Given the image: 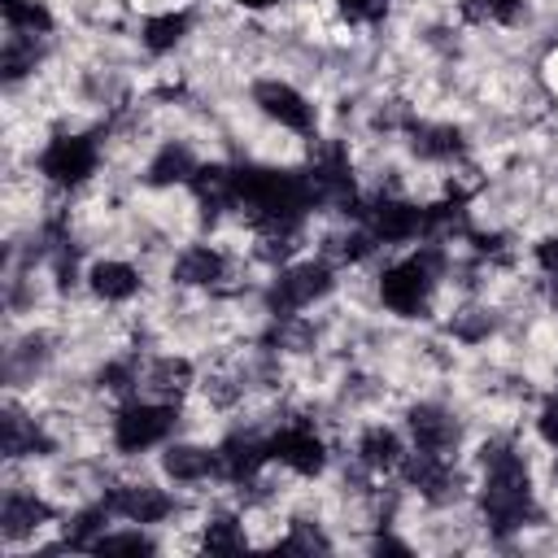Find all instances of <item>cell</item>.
Masks as SVG:
<instances>
[{
	"label": "cell",
	"mask_w": 558,
	"mask_h": 558,
	"mask_svg": "<svg viewBox=\"0 0 558 558\" xmlns=\"http://www.w3.org/2000/svg\"><path fill=\"white\" fill-rule=\"evenodd\" d=\"M545 83H549V92L558 96V52H554V57L545 61Z\"/></svg>",
	"instance_id": "33"
},
{
	"label": "cell",
	"mask_w": 558,
	"mask_h": 558,
	"mask_svg": "<svg viewBox=\"0 0 558 558\" xmlns=\"http://www.w3.org/2000/svg\"><path fill=\"white\" fill-rule=\"evenodd\" d=\"M401 480L405 488H414L423 501L432 506H453L462 497V471L453 466V458L445 453H427V449H410L401 462Z\"/></svg>",
	"instance_id": "5"
},
{
	"label": "cell",
	"mask_w": 558,
	"mask_h": 558,
	"mask_svg": "<svg viewBox=\"0 0 558 558\" xmlns=\"http://www.w3.org/2000/svg\"><path fill=\"white\" fill-rule=\"evenodd\" d=\"M536 427H541V436H545V440L558 449V392H554V397L541 405V418H536Z\"/></svg>",
	"instance_id": "31"
},
{
	"label": "cell",
	"mask_w": 558,
	"mask_h": 558,
	"mask_svg": "<svg viewBox=\"0 0 558 558\" xmlns=\"http://www.w3.org/2000/svg\"><path fill=\"white\" fill-rule=\"evenodd\" d=\"M440 248L436 240H427L414 257H401L392 266H384L379 275V301L401 314V318H418L432 301V288H436V270H440Z\"/></svg>",
	"instance_id": "2"
},
{
	"label": "cell",
	"mask_w": 558,
	"mask_h": 558,
	"mask_svg": "<svg viewBox=\"0 0 558 558\" xmlns=\"http://www.w3.org/2000/svg\"><path fill=\"white\" fill-rule=\"evenodd\" d=\"M405 453H410V449L401 445V436H397L392 427H384V423H375V427H366V432L357 436V466L371 471V475H392V471H401Z\"/></svg>",
	"instance_id": "17"
},
{
	"label": "cell",
	"mask_w": 558,
	"mask_h": 558,
	"mask_svg": "<svg viewBox=\"0 0 558 558\" xmlns=\"http://www.w3.org/2000/svg\"><path fill=\"white\" fill-rule=\"evenodd\" d=\"M157 545L135 527V532H100L92 541V554H153Z\"/></svg>",
	"instance_id": "29"
},
{
	"label": "cell",
	"mask_w": 558,
	"mask_h": 558,
	"mask_svg": "<svg viewBox=\"0 0 558 558\" xmlns=\"http://www.w3.org/2000/svg\"><path fill=\"white\" fill-rule=\"evenodd\" d=\"M161 471L174 480V484H205L214 475H222V462H218V449H205V445H166L161 453Z\"/></svg>",
	"instance_id": "15"
},
{
	"label": "cell",
	"mask_w": 558,
	"mask_h": 558,
	"mask_svg": "<svg viewBox=\"0 0 558 558\" xmlns=\"http://www.w3.org/2000/svg\"><path fill=\"white\" fill-rule=\"evenodd\" d=\"M96 161H100L96 140H87V135H52L48 148L39 153L35 170L52 187H78V183H87L96 174Z\"/></svg>",
	"instance_id": "6"
},
{
	"label": "cell",
	"mask_w": 558,
	"mask_h": 558,
	"mask_svg": "<svg viewBox=\"0 0 558 558\" xmlns=\"http://www.w3.org/2000/svg\"><path fill=\"white\" fill-rule=\"evenodd\" d=\"M275 549L279 554H323V549H331V541L323 536V527L318 523H310V519H292L288 523V536L283 541H275Z\"/></svg>",
	"instance_id": "28"
},
{
	"label": "cell",
	"mask_w": 558,
	"mask_h": 558,
	"mask_svg": "<svg viewBox=\"0 0 558 558\" xmlns=\"http://www.w3.org/2000/svg\"><path fill=\"white\" fill-rule=\"evenodd\" d=\"M100 501L109 506V514H118V519H126V523H161V519H170L174 506H179V501H174L166 488H157V484H113V488H105Z\"/></svg>",
	"instance_id": "10"
},
{
	"label": "cell",
	"mask_w": 558,
	"mask_h": 558,
	"mask_svg": "<svg viewBox=\"0 0 558 558\" xmlns=\"http://www.w3.org/2000/svg\"><path fill=\"white\" fill-rule=\"evenodd\" d=\"M410 148L423 161H458L462 157V131L449 122H414L410 131Z\"/></svg>",
	"instance_id": "19"
},
{
	"label": "cell",
	"mask_w": 558,
	"mask_h": 558,
	"mask_svg": "<svg viewBox=\"0 0 558 558\" xmlns=\"http://www.w3.org/2000/svg\"><path fill=\"white\" fill-rule=\"evenodd\" d=\"M270 462L296 471V475H318L327 466V445L314 432V423L305 418H288L279 423V432L270 436Z\"/></svg>",
	"instance_id": "7"
},
{
	"label": "cell",
	"mask_w": 558,
	"mask_h": 558,
	"mask_svg": "<svg viewBox=\"0 0 558 558\" xmlns=\"http://www.w3.org/2000/svg\"><path fill=\"white\" fill-rule=\"evenodd\" d=\"M39 39H44V35L9 31L4 52H0V65H4V78H9V83H17L22 74H31V70H35V61H39Z\"/></svg>",
	"instance_id": "24"
},
{
	"label": "cell",
	"mask_w": 558,
	"mask_h": 558,
	"mask_svg": "<svg viewBox=\"0 0 558 558\" xmlns=\"http://www.w3.org/2000/svg\"><path fill=\"white\" fill-rule=\"evenodd\" d=\"M344 22H379L388 13V0H336Z\"/></svg>",
	"instance_id": "30"
},
{
	"label": "cell",
	"mask_w": 558,
	"mask_h": 558,
	"mask_svg": "<svg viewBox=\"0 0 558 558\" xmlns=\"http://www.w3.org/2000/svg\"><path fill=\"white\" fill-rule=\"evenodd\" d=\"M480 466H484V484H480V510L484 523L497 536L519 532L523 523L536 519V501H532V475L523 453L510 440H484L480 445Z\"/></svg>",
	"instance_id": "1"
},
{
	"label": "cell",
	"mask_w": 558,
	"mask_h": 558,
	"mask_svg": "<svg viewBox=\"0 0 558 558\" xmlns=\"http://www.w3.org/2000/svg\"><path fill=\"white\" fill-rule=\"evenodd\" d=\"M192 174H196V157H192L183 144H166V148H157V157H153L148 170H144V179H148L153 187L192 183Z\"/></svg>",
	"instance_id": "22"
},
{
	"label": "cell",
	"mask_w": 558,
	"mask_h": 558,
	"mask_svg": "<svg viewBox=\"0 0 558 558\" xmlns=\"http://www.w3.org/2000/svg\"><path fill=\"white\" fill-rule=\"evenodd\" d=\"M52 523V506L39 497V493H26V488H9L4 493V506H0V532L4 541H22V536H35L39 527Z\"/></svg>",
	"instance_id": "14"
},
{
	"label": "cell",
	"mask_w": 558,
	"mask_h": 558,
	"mask_svg": "<svg viewBox=\"0 0 558 558\" xmlns=\"http://www.w3.org/2000/svg\"><path fill=\"white\" fill-rule=\"evenodd\" d=\"M235 4H244V9H270V4H279V0H235Z\"/></svg>",
	"instance_id": "34"
},
{
	"label": "cell",
	"mask_w": 558,
	"mask_h": 558,
	"mask_svg": "<svg viewBox=\"0 0 558 558\" xmlns=\"http://www.w3.org/2000/svg\"><path fill=\"white\" fill-rule=\"evenodd\" d=\"M196 388H201V397H205L214 410H231V405H240V397H244V375H235V371H227V366H214V371H205V379H201Z\"/></svg>",
	"instance_id": "26"
},
{
	"label": "cell",
	"mask_w": 558,
	"mask_h": 558,
	"mask_svg": "<svg viewBox=\"0 0 558 558\" xmlns=\"http://www.w3.org/2000/svg\"><path fill=\"white\" fill-rule=\"evenodd\" d=\"M405 427H410L414 449H427V453H445V458H453V449H458V423H453V414H449V410L427 405V401H423V405H410Z\"/></svg>",
	"instance_id": "12"
},
{
	"label": "cell",
	"mask_w": 558,
	"mask_h": 558,
	"mask_svg": "<svg viewBox=\"0 0 558 558\" xmlns=\"http://www.w3.org/2000/svg\"><path fill=\"white\" fill-rule=\"evenodd\" d=\"M0 432H4V458H39L52 449L48 432L35 423V414H22L17 405H4V418H0Z\"/></svg>",
	"instance_id": "18"
},
{
	"label": "cell",
	"mask_w": 558,
	"mask_h": 558,
	"mask_svg": "<svg viewBox=\"0 0 558 558\" xmlns=\"http://www.w3.org/2000/svg\"><path fill=\"white\" fill-rule=\"evenodd\" d=\"M493 327H497V318H493L488 305H462V310H453V318H449V331H453V340H462V344L488 340Z\"/></svg>",
	"instance_id": "27"
},
{
	"label": "cell",
	"mask_w": 558,
	"mask_h": 558,
	"mask_svg": "<svg viewBox=\"0 0 558 558\" xmlns=\"http://www.w3.org/2000/svg\"><path fill=\"white\" fill-rule=\"evenodd\" d=\"M196 384V371L187 357H153L148 366H140V397L148 401H166V405H179L187 397V388Z\"/></svg>",
	"instance_id": "11"
},
{
	"label": "cell",
	"mask_w": 558,
	"mask_h": 558,
	"mask_svg": "<svg viewBox=\"0 0 558 558\" xmlns=\"http://www.w3.org/2000/svg\"><path fill=\"white\" fill-rule=\"evenodd\" d=\"M174 432V405L166 401H148V397H126L113 414V445L122 453H144L153 445H161Z\"/></svg>",
	"instance_id": "4"
},
{
	"label": "cell",
	"mask_w": 558,
	"mask_h": 558,
	"mask_svg": "<svg viewBox=\"0 0 558 558\" xmlns=\"http://www.w3.org/2000/svg\"><path fill=\"white\" fill-rule=\"evenodd\" d=\"M0 13H4L9 31H22V35H48L52 31V13L44 0H0Z\"/></svg>",
	"instance_id": "23"
},
{
	"label": "cell",
	"mask_w": 558,
	"mask_h": 558,
	"mask_svg": "<svg viewBox=\"0 0 558 558\" xmlns=\"http://www.w3.org/2000/svg\"><path fill=\"white\" fill-rule=\"evenodd\" d=\"M423 222H427V209L410 205L405 196H375L366 209H362V227L379 240V244H401V240H418L423 235Z\"/></svg>",
	"instance_id": "8"
},
{
	"label": "cell",
	"mask_w": 558,
	"mask_h": 558,
	"mask_svg": "<svg viewBox=\"0 0 558 558\" xmlns=\"http://www.w3.org/2000/svg\"><path fill=\"white\" fill-rule=\"evenodd\" d=\"M187 26H192V17H187L183 9H161V13H148V17H144L140 39H144V48H148L153 57H166V52H174V48L183 44Z\"/></svg>",
	"instance_id": "21"
},
{
	"label": "cell",
	"mask_w": 558,
	"mask_h": 558,
	"mask_svg": "<svg viewBox=\"0 0 558 558\" xmlns=\"http://www.w3.org/2000/svg\"><path fill=\"white\" fill-rule=\"evenodd\" d=\"M227 279V253L214 244H187L174 257V283L183 288H218Z\"/></svg>",
	"instance_id": "16"
},
{
	"label": "cell",
	"mask_w": 558,
	"mask_h": 558,
	"mask_svg": "<svg viewBox=\"0 0 558 558\" xmlns=\"http://www.w3.org/2000/svg\"><path fill=\"white\" fill-rule=\"evenodd\" d=\"M253 105H257L270 122H279L283 131H296V135H310V131H314V105H310L292 83H283V78H262V83H253Z\"/></svg>",
	"instance_id": "9"
},
{
	"label": "cell",
	"mask_w": 558,
	"mask_h": 558,
	"mask_svg": "<svg viewBox=\"0 0 558 558\" xmlns=\"http://www.w3.org/2000/svg\"><path fill=\"white\" fill-rule=\"evenodd\" d=\"M331 288H336V275H331V262H327V257H318V262H314V257H310V262H288V266L275 270L270 288H266V310H270L275 318L301 314L305 305L323 301Z\"/></svg>",
	"instance_id": "3"
},
{
	"label": "cell",
	"mask_w": 558,
	"mask_h": 558,
	"mask_svg": "<svg viewBox=\"0 0 558 558\" xmlns=\"http://www.w3.org/2000/svg\"><path fill=\"white\" fill-rule=\"evenodd\" d=\"M218 462H222V480L244 484V480L262 475V466L270 462V440L257 432H231L218 445Z\"/></svg>",
	"instance_id": "13"
},
{
	"label": "cell",
	"mask_w": 558,
	"mask_h": 558,
	"mask_svg": "<svg viewBox=\"0 0 558 558\" xmlns=\"http://www.w3.org/2000/svg\"><path fill=\"white\" fill-rule=\"evenodd\" d=\"M244 545H248V536H244V527H240L235 514H214V519H205V527H201V549H209V554H240Z\"/></svg>",
	"instance_id": "25"
},
{
	"label": "cell",
	"mask_w": 558,
	"mask_h": 558,
	"mask_svg": "<svg viewBox=\"0 0 558 558\" xmlns=\"http://www.w3.org/2000/svg\"><path fill=\"white\" fill-rule=\"evenodd\" d=\"M87 288L100 296V301H131L140 292V270L131 262H118V257H105L87 270Z\"/></svg>",
	"instance_id": "20"
},
{
	"label": "cell",
	"mask_w": 558,
	"mask_h": 558,
	"mask_svg": "<svg viewBox=\"0 0 558 558\" xmlns=\"http://www.w3.org/2000/svg\"><path fill=\"white\" fill-rule=\"evenodd\" d=\"M536 266H541L549 279H558V235H549V240L536 244Z\"/></svg>",
	"instance_id": "32"
}]
</instances>
